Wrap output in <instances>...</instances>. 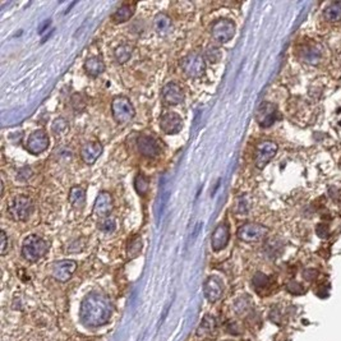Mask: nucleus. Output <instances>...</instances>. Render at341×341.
<instances>
[{
	"label": "nucleus",
	"instance_id": "nucleus-1",
	"mask_svg": "<svg viewBox=\"0 0 341 341\" xmlns=\"http://www.w3.org/2000/svg\"><path fill=\"white\" fill-rule=\"evenodd\" d=\"M113 314V304L102 293L88 294L81 304V321L87 327H101Z\"/></svg>",
	"mask_w": 341,
	"mask_h": 341
},
{
	"label": "nucleus",
	"instance_id": "nucleus-2",
	"mask_svg": "<svg viewBox=\"0 0 341 341\" xmlns=\"http://www.w3.org/2000/svg\"><path fill=\"white\" fill-rule=\"evenodd\" d=\"M33 212V201L27 196L19 195L13 197L8 203V214L14 221H27Z\"/></svg>",
	"mask_w": 341,
	"mask_h": 341
},
{
	"label": "nucleus",
	"instance_id": "nucleus-3",
	"mask_svg": "<svg viewBox=\"0 0 341 341\" xmlns=\"http://www.w3.org/2000/svg\"><path fill=\"white\" fill-rule=\"evenodd\" d=\"M49 249V244L42 239L41 236L28 235L23 240L22 244V256L26 261L28 262H37L38 259L42 258Z\"/></svg>",
	"mask_w": 341,
	"mask_h": 341
},
{
	"label": "nucleus",
	"instance_id": "nucleus-4",
	"mask_svg": "<svg viewBox=\"0 0 341 341\" xmlns=\"http://www.w3.org/2000/svg\"><path fill=\"white\" fill-rule=\"evenodd\" d=\"M180 68L185 76L191 78H199L206 70V59L198 51H192L180 60Z\"/></svg>",
	"mask_w": 341,
	"mask_h": 341
},
{
	"label": "nucleus",
	"instance_id": "nucleus-5",
	"mask_svg": "<svg viewBox=\"0 0 341 341\" xmlns=\"http://www.w3.org/2000/svg\"><path fill=\"white\" fill-rule=\"evenodd\" d=\"M112 113L113 118L119 124H125L128 121H131L133 119L134 114H136L132 102L125 96H116L113 100Z\"/></svg>",
	"mask_w": 341,
	"mask_h": 341
},
{
	"label": "nucleus",
	"instance_id": "nucleus-6",
	"mask_svg": "<svg viewBox=\"0 0 341 341\" xmlns=\"http://www.w3.org/2000/svg\"><path fill=\"white\" fill-rule=\"evenodd\" d=\"M236 26L231 19H219L211 27V36L219 44H227L235 35Z\"/></svg>",
	"mask_w": 341,
	"mask_h": 341
},
{
	"label": "nucleus",
	"instance_id": "nucleus-7",
	"mask_svg": "<svg viewBox=\"0 0 341 341\" xmlns=\"http://www.w3.org/2000/svg\"><path fill=\"white\" fill-rule=\"evenodd\" d=\"M278 152V143L274 141H262L257 144L255 153V164L258 169H263Z\"/></svg>",
	"mask_w": 341,
	"mask_h": 341
},
{
	"label": "nucleus",
	"instance_id": "nucleus-8",
	"mask_svg": "<svg viewBox=\"0 0 341 341\" xmlns=\"http://www.w3.org/2000/svg\"><path fill=\"white\" fill-rule=\"evenodd\" d=\"M268 234V229L261 224H244L238 230V238L243 242H259Z\"/></svg>",
	"mask_w": 341,
	"mask_h": 341
},
{
	"label": "nucleus",
	"instance_id": "nucleus-9",
	"mask_svg": "<svg viewBox=\"0 0 341 341\" xmlns=\"http://www.w3.org/2000/svg\"><path fill=\"white\" fill-rule=\"evenodd\" d=\"M161 131L166 134H176L182 131L183 119L174 112H165L161 114L159 120Z\"/></svg>",
	"mask_w": 341,
	"mask_h": 341
},
{
	"label": "nucleus",
	"instance_id": "nucleus-10",
	"mask_svg": "<svg viewBox=\"0 0 341 341\" xmlns=\"http://www.w3.org/2000/svg\"><path fill=\"white\" fill-rule=\"evenodd\" d=\"M137 148L141 155H143L144 157H150V159L157 157L161 152V147L156 138L148 134H141L137 138Z\"/></svg>",
	"mask_w": 341,
	"mask_h": 341
},
{
	"label": "nucleus",
	"instance_id": "nucleus-11",
	"mask_svg": "<svg viewBox=\"0 0 341 341\" xmlns=\"http://www.w3.org/2000/svg\"><path fill=\"white\" fill-rule=\"evenodd\" d=\"M77 270L76 261L72 259H63V261L55 262L53 267H51V274L55 280L60 281V283H67L74 271Z\"/></svg>",
	"mask_w": 341,
	"mask_h": 341
},
{
	"label": "nucleus",
	"instance_id": "nucleus-12",
	"mask_svg": "<svg viewBox=\"0 0 341 341\" xmlns=\"http://www.w3.org/2000/svg\"><path fill=\"white\" fill-rule=\"evenodd\" d=\"M50 138L45 131H35L27 141V150L33 155H40L49 148Z\"/></svg>",
	"mask_w": 341,
	"mask_h": 341
},
{
	"label": "nucleus",
	"instance_id": "nucleus-13",
	"mask_svg": "<svg viewBox=\"0 0 341 341\" xmlns=\"http://www.w3.org/2000/svg\"><path fill=\"white\" fill-rule=\"evenodd\" d=\"M163 99L168 105H179V104L184 102V91L178 83H166L163 88Z\"/></svg>",
	"mask_w": 341,
	"mask_h": 341
},
{
	"label": "nucleus",
	"instance_id": "nucleus-14",
	"mask_svg": "<svg viewBox=\"0 0 341 341\" xmlns=\"http://www.w3.org/2000/svg\"><path fill=\"white\" fill-rule=\"evenodd\" d=\"M230 239V229L229 225L227 223H223L220 225H217L215 231L212 233V238H211V244H212V249L214 251H221L227 246Z\"/></svg>",
	"mask_w": 341,
	"mask_h": 341
},
{
	"label": "nucleus",
	"instance_id": "nucleus-15",
	"mask_svg": "<svg viewBox=\"0 0 341 341\" xmlns=\"http://www.w3.org/2000/svg\"><path fill=\"white\" fill-rule=\"evenodd\" d=\"M113 204H114L113 196L109 192H101L93 204V214L99 217L108 216L113 211Z\"/></svg>",
	"mask_w": 341,
	"mask_h": 341
},
{
	"label": "nucleus",
	"instance_id": "nucleus-16",
	"mask_svg": "<svg viewBox=\"0 0 341 341\" xmlns=\"http://www.w3.org/2000/svg\"><path fill=\"white\" fill-rule=\"evenodd\" d=\"M276 119H278V109L268 102L262 104L261 108L258 109V113H257L258 124L263 128H267L274 124Z\"/></svg>",
	"mask_w": 341,
	"mask_h": 341
},
{
	"label": "nucleus",
	"instance_id": "nucleus-17",
	"mask_svg": "<svg viewBox=\"0 0 341 341\" xmlns=\"http://www.w3.org/2000/svg\"><path fill=\"white\" fill-rule=\"evenodd\" d=\"M102 144L99 142H88L81 148V157H82L83 163L87 165H92L95 161L101 156L102 153Z\"/></svg>",
	"mask_w": 341,
	"mask_h": 341
},
{
	"label": "nucleus",
	"instance_id": "nucleus-18",
	"mask_svg": "<svg viewBox=\"0 0 341 341\" xmlns=\"http://www.w3.org/2000/svg\"><path fill=\"white\" fill-rule=\"evenodd\" d=\"M203 291L204 297L207 298L210 302H217L223 295V284H221V281L219 279L215 278V276H211L204 283Z\"/></svg>",
	"mask_w": 341,
	"mask_h": 341
},
{
	"label": "nucleus",
	"instance_id": "nucleus-19",
	"mask_svg": "<svg viewBox=\"0 0 341 341\" xmlns=\"http://www.w3.org/2000/svg\"><path fill=\"white\" fill-rule=\"evenodd\" d=\"M322 57V51L321 48L316 44H310L304 46L302 50H300V59L304 61V63L310 64V65H316L319 63Z\"/></svg>",
	"mask_w": 341,
	"mask_h": 341
},
{
	"label": "nucleus",
	"instance_id": "nucleus-20",
	"mask_svg": "<svg viewBox=\"0 0 341 341\" xmlns=\"http://www.w3.org/2000/svg\"><path fill=\"white\" fill-rule=\"evenodd\" d=\"M85 70L91 77H99L105 70V64L100 57H89L85 61Z\"/></svg>",
	"mask_w": 341,
	"mask_h": 341
},
{
	"label": "nucleus",
	"instance_id": "nucleus-21",
	"mask_svg": "<svg viewBox=\"0 0 341 341\" xmlns=\"http://www.w3.org/2000/svg\"><path fill=\"white\" fill-rule=\"evenodd\" d=\"M69 202L74 208H83L86 204V188L76 185L69 192Z\"/></svg>",
	"mask_w": 341,
	"mask_h": 341
},
{
	"label": "nucleus",
	"instance_id": "nucleus-22",
	"mask_svg": "<svg viewBox=\"0 0 341 341\" xmlns=\"http://www.w3.org/2000/svg\"><path fill=\"white\" fill-rule=\"evenodd\" d=\"M134 13V5L133 4H123L113 13L112 19L115 23H123L127 22L132 18Z\"/></svg>",
	"mask_w": 341,
	"mask_h": 341
},
{
	"label": "nucleus",
	"instance_id": "nucleus-23",
	"mask_svg": "<svg viewBox=\"0 0 341 341\" xmlns=\"http://www.w3.org/2000/svg\"><path fill=\"white\" fill-rule=\"evenodd\" d=\"M153 28L159 35H166L171 28V19L165 13H159L153 19Z\"/></svg>",
	"mask_w": 341,
	"mask_h": 341
},
{
	"label": "nucleus",
	"instance_id": "nucleus-24",
	"mask_svg": "<svg viewBox=\"0 0 341 341\" xmlns=\"http://www.w3.org/2000/svg\"><path fill=\"white\" fill-rule=\"evenodd\" d=\"M215 329H216V319H215V317L206 316L203 317L201 325H199V327H198L197 335L208 336L215 331Z\"/></svg>",
	"mask_w": 341,
	"mask_h": 341
},
{
	"label": "nucleus",
	"instance_id": "nucleus-25",
	"mask_svg": "<svg viewBox=\"0 0 341 341\" xmlns=\"http://www.w3.org/2000/svg\"><path fill=\"white\" fill-rule=\"evenodd\" d=\"M132 53H133V49H132L131 45L121 44L114 50V57L118 63L124 64L131 59Z\"/></svg>",
	"mask_w": 341,
	"mask_h": 341
},
{
	"label": "nucleus",
	"instance_id": "nucleus-26",
	"mask_svg": "<svg viewBox=\"0 0 341 341\" xmlns=\"http://www.w3.org/2000/svg\"><path fill=\"white\" fill-rule=\"evenodd\" d=\"M325 17L330 22H339L341 21V3L335 1L331 3L325 9Z\"/></svg>",
	"mask_w": 341,
	"mask_h": 341
},
{
	"label": "nucleus",
	"instance_id": "nucleus-27",
	"mask_svg": "<svg viewBox=\"0 0 341 341\" xmlns=\"http://www.w3.org/2000/svg\"><path fill=\"white\" fill-rule=\"evenodd\" d=\"M148 188H150V182L147 176H144L143 174H138L134 179V189L137 192L140 196H144L148 192Z\"/></svg>",
	"mask_w": 341,
	"mask_h": 341
},
{
	"label": "nucleus",
	"instance_id": "nucleus-28",
	"mask_svg": "<svg viewBox=\"0 0 341 341\" xmlns=\"http://www.w3.org/2000/svg\"><path fill=\"white\" fill-rule=\"evenodd\" d=\"M68 128H69V125H68V121L65 120V119L57 118L55 119L54 123H53L51 129H53V133H54L55 137H61V136H64V134L67 133Z\"/></svg>",
	"mask_w": 341,
	"mask_h": 341
},
{
	"label": "nucleus",
	"instance_id": "nucleus-29",
	"mask_svg": "<svg viewBox=\"0 0 341 341\" xmlns=\"http://www.w3.org/2000/svg\"><path fill=\"white\" fill-rule=\"evenodd\" d=\"M142 247H143V243H142L141 236H134L133 239H131L129 244H128V256L131 258L137 257L141 253V251H142Z\"/></svg>",
	"mask_w": 341,
	"mask_h": 341
},
{
	"label": "nucleus",
	"instance_id": "nucleus-30",
	"mask_svg": "<svg viewBox=\"0 0 341 341\" xmlns=\"http://www.w3.org/2000/svg\"><path fill=\"white\" fill-rule=\"evenodd\" d=\"M268 283H270L268 276L265 274H262V272H257V274L253 276L252 284L257 291H261L262 289H266V287L268 286Z\"/></svg>",
	"mask_w": 341,
	"mask_h": 341
},
{
	"label": "nucleus",
	"instance_id": "nucleus-31",
	"mask_svg": "<svg viewBox=\"0 0 341 341\" xmlns=\"http://www.w3.org/2000/svg\"><path fill=\"white\" fill-rule=\"evenodd\" d=\"M206 59H207L210 63H217V61L221 59L220 48H219V46H215V45L208 46L207 50H206Z\"/></svg>",
	"mask_w": 341,
	"mask_h": 341
},
{
	"label": "nucleus",
	"instance_id": "nucleus-32",
	"mask_svg": "<svg viewBox=\"0 0 341 341\" xmlns=\"http://www.w3.org/2000/svg\"><path fill=\"white\" fill-rule=\"evenodd\" d=\"M100 229L102 231H105V233H112L115 230V221L113 219H105L100 224Z\"/></svg>",
	"mask_w": 341,
	"mask_h": 341
},
{
	"label": "nucleus",
	"instance_id": "nucleus-33",
	"mask_svg": "<svg viewBox=\"0 0 341 341\" xmlns=\"http://www.w3.org/2000/svg\"><path fill=\"white\" fill-rule=\"evenodd\" d=\"M0 238H1V244H0V253H1V256H4L6 253V251H8V236H6L5 231L4 230H1V233H0Z\"/></svg>",
	"mask_w": 341,
	"mask_h": 341
},
{
	"label": "nucleus",
	"instance_id": "nucleus-34",
	"mask_svg": "<svg viewBox=\"0 0 341 341\" xmlns=\"http://www.w3.org/2000/svg\"><path fill=\"white\" fill-rule=\"evenodd\" d=\"M287 290L293 294H302L303 293V287H302L300 284L295 283V281H291L290 284L287 285Z\"/></svg>",
	"mask_w": 341,
	"mask_h": 341
}]
</instances>
